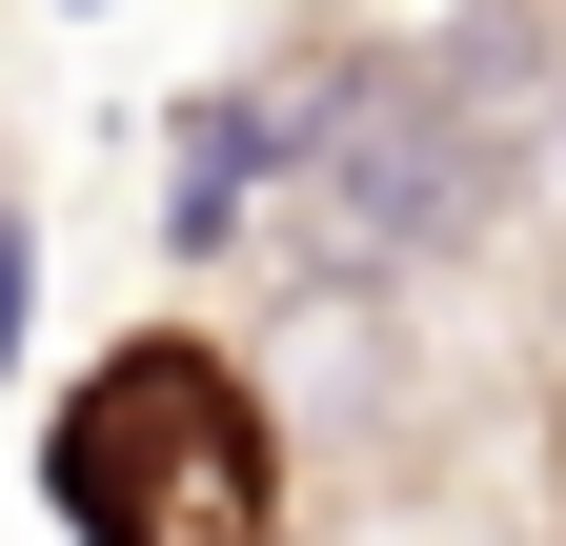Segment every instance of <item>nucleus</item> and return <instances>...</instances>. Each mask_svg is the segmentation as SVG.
<instances>
[{"label": "nucleus", "instance_id": "nucleus-1", "mask_svg": "<svg viewBox=\"0 0 566 546\" xmlns=\"http://www.w3.org/2000/svg\"><path fill=\"white\" fill-rule=\"evenodd\" d=\"M61 546H283V405L223 324H122L41 405Z\"/></svg>", "mask_w": 566, "mask_h": 546}, {"label": "nucleus", "instance_id": "nucleus-2", "mask_svg": "<svg viewBox=\"0 0 566 546\" xmlns=\"http://www.w3.org/2000/svg\"><path fill=\"white\" fill-rule=\"evenodd\" d=\"M546 506H566V385H546Z\"/></svg>", "mask_w": 566, "mask_h": 546}]
</instances>
